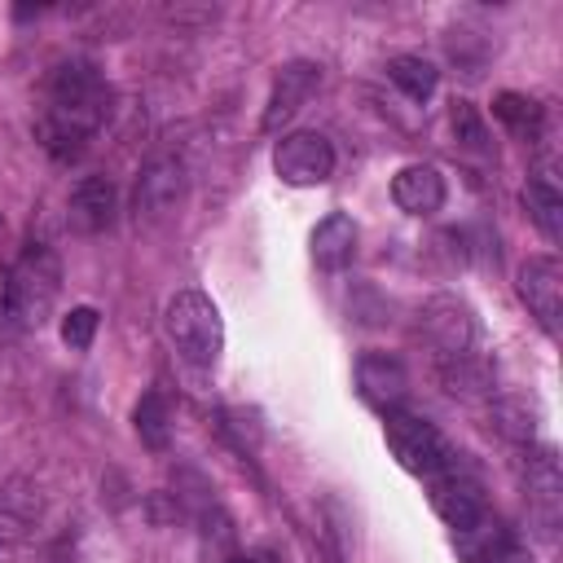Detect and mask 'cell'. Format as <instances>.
I'll return each mask as SVG.
<instances>
[{
    "label": "cell",
    "instance_id": "1",
    "mask_svg": "<svg viewBox=\"0 0 563 563\" xmlns=\"http://www.w3.org/2000/svg\"><path fill=\"white\" fill-rule=\"evenodd\" d=\"M110 101H114V92H110V84L101 79V70L92 62L70 57V62L53 66L48 101L35 119V141L62 163L79 158L84 145L92 141V132L106 123Z\"/></svg>",
    "mask_w": 563,
    "mask_h": 563
},
{
    "label": "cell",
    "instance_id": "2",
    "mask_svg": "<svg viewBox=\"0 0 563 563\" xmlns=\"http://www.w3.org/2000/svg\"><path fill=\"white\" fill-rule=\"evenodd\" d=\"M62 290V260L53 246L31 242L22 255L9 264L0 282V334H26L40 330L57 303Z\"/></svg>",
    "mask_w": 563,
    "mask_h": 563
},
{
    "label": "cell",
    "instance_id": "3",
    "mask_svg": "<svg viewBox=\"0 0 563 563\" xmlns=\"http://www.w3.org/2000/svg\"><path fill=\"white\" fill-rule=\"evenodd\" d=\"M163 325H167V339L176 343V352L198 365V369H211L220 361V347H224V325H220V308L202 295V290H176L167 299V312H163Z\"/></svg>",
    "mask_w": 563,
    "mask_h": 563
},
{
    "label": "cell",
    "instance_id": "4",
    "mask_svg": "<svg viewBox=\"0 0 563 563\" xmlns=\"http://www.w3.org/2000/svg\"><path fill=\"white\" fill-rule=\"evenodd\" d=\"M387 449L396 453V462L409 471V475H440L457 453L449 449V440L418 413H405V409H391L387 413Z\"/></svg>",
    "mask_w": 563,
    "mask_h": 563
},
{
    "label": "cell",
    "instance_id": "5",
    "mask_svg": "<svg viewBox=\"0 0 563 563\" xmlns=\"http://www.w3.org/2000/svg\"><path fill=\"white\" fill-rule=\"evenodd\" d=\"M185 185H189V172L176 154H154L145 158L141 176H136V189H132V211L141 224H158L167 220L180 198H185Z\"/></svg>",
    "mask_w": 563,
    "mask_h": 563
},
{
    "label": "cell",
    "instance_id": "6",
    "mask_svg": "<svg viewBox=\"0 0 563 563\" xmlns=\"http://www.w3.org/2000/svg\"><path fill=\"white\" fill-rule=\"evenodd\" d=\"M422 334L435 352V361H449V356H462V352H475L479 347V325H475V312L453 299V295H435L422 303Z\"/></svg>",
    "mask_w": 563,
    "mask_h": 563
},
{
    "label": "cell",
    "instance_id": "7",
    "mask_svg": "<svg viewBox=\"0 0 563 563\" xmlns=\"http://www.w3.org/2000/svg\"><path fill=\"white\" fill-rule=\"evenodd\" d=\"M427 484H431V506H435V515L453 528V537H457V532H466V528H475V523L488 515V506H484V493H479L475 475L462 466V453H457L440 475H431Z\"/></svg>",
    "mask_w": 563,
    "mask_h": 563
},
{
    "label": "cell",
    "instance_id": "8",
    "mask_svg": "<svg viewBox=\"0 0 563 563\" xmlns=\"http://www.w3.org/2000/svg\"><path fill=\"white\" fill-rule=\"evenodd\" d=\"M273 172L286 185H325L334 176V145L321 132H286L273 145Z\"/></svg>",
    "mask_w": 563,
    "mask_h": 563
},
{
    "label": "cell",
    "instance_id": "9",
    "mask_svg": "<svg viewBox=\"0 0 563 563\" xmlns=\"http://www.w3.org/2000/svg\"><path fill=\"white\" fill-rule=\"evenodd\" d=\"M321 88V66L317 62H286L277 75H273V88H268V101H264V114H260V132L273 136L282 132L303 106L308 97Z\"/></svg>",
    "mask_w": 563,
    "mask_h": 563
},
{
    "label": "cell",
    "instance_id": "10",
    "mask_svg": "<svg viewBox=\"0 0 563 563\" xmlns=\"http://www.w3.org/2000/svg\"><path fill=\"white\" fill-rule=\"evenodd\" d=\"M519 299L537 317V325L554 339L563 317V264L554 255H528L519 264Z\"/></svg>",
    "mask_w": 563,
    "mask_h": 563
},
{
    "label": "cell",
    "instance_id": "11",
    "mask_svg": "<svg viewBox=\"0 0 563 563\" xmlns=\"http://www.w3.org/2000/svg\"><path fill=\"white\" fill-rule=\"evenodd\" d=\"M523 493H528V515L537 519V528H541L545 537H554V528H559V519H563V471H559L554 449L528 453Z\"/></svg>",
    "mask_w": 563,
    "mask_h": 563
},
{
    "label": "cell",
    "instance_id": "12",
    "mask_svg": "<svg viewBox=\"0 0 563 563\" xmlns=\"http://www.w3.org/2000/svg\"><path fill=\"white\" fill-rule=\"evenodd\" d=\"M356 387H361V396H365L374 409L391 413V409H400L405 396H409V374H405V365H400L396 356H387V352H365V356L356 361Z\"/></svg>",
    "mask_w": 563,
    "mask_h": 563
},
{
    "label": "cell",
    "instance_id": "13",
    "mask_svg": "<svg viewBox=\"0 0 563 563\" xmlns=\"http://www.w3.org/2000/svg\"><path fill=\"white\" fill-rule=\"evenodd\" d=\"M114 211H119V189L110 176H84L75 189H70V229L75 233H101L114 224Z\"/></svg>",
    "mask_w": 563,
    "mask_h": 563
},
{
    "label": "cell",
    "instance_id": "14",
    "mask_svg": "<svg viewBox=\"0 0 563 563\" xmlns=\"http://www.w3.org/2000/svg\"><path fill=\"white\" fill-rule=\"evenodd\" d=\"M449 189H444V176L431 167V163H409L391 176V202L405 211V216H435L444 207Z\"/></svg>",
    "mask_w": 563,
    "mask_h": 563
},
{
    "label": "cell",
    "instance_id": "15",
    "mask_svg": "<svg viewBox=\"0 0 563 563\" xmlns=\"http://www.w3.org/2000/svg\"><path fill=\"white\" fill-rule=\"evenodd\" d=\"M356 220L347 211H330L317 229H312V264L325 268V273H339L352 264L356 255Z\"/></svg>",
    "mask_w": 563,
    "mask_h": 563
},
{
    "label": "cell",
    "instance_id": "16",
    "mask_svg": "<svg viewBox=\"0 0 563 563\" xmlns=\"http://www.w3.org/2000/svg\"><path fill=\"white\" fill-rule=\"evenodd\" d=\"M435 374L444 383L449 396L457 400H484L493 396V361L475 347V352H462V356H449V361H435Z\"/></svg>",
    "mask_w": 563,
    "mask_h": 563
},
{
    "label": "cell",
    "instance_id": "17",
    "mask_svg": "<svg viewBox=\"0 0 563 563\" xmlns=\"http://www.w3.org/2000/svg\"><path fill=\"white\" fill-rule=\"evenodd\" d=\"M523 207H528V216H532V224L550 238V242H559L563 238V194H559V180H554V172H532L528 176V185H523Z\"/></svg>",
    "mask_w": 563,
    "mask_h": 563
},
{
    "label": "cell",
    "instance_id": "18",
    "mask_svg": "<svg viewBox=\"0 0 563 563\" xmlns=\"http://www.w3.org/2000/svg\"><path fill=\"white\" fill-rule=\"evenodd\" d=\"M493 119L523 145L541 141V128H545V106L532 101L528 92H497L493 97Z\"/></svg>",
    "mask_w": 563,
    "mask_h": 563
},
{
    "label": "cell",
    "instance_id": "19",
    "mask_svg": "<svg viewBox=\"0 0 563 563\" xmlns=\"http://www.w3.org/2000/svg\"><path fill=\"white\" fill-rule=\"evenodd\" d=\"M387 79H391L409 101H427V97L435 92V84H440V70H435L422 53H396V57L387 62Z\"/></svg>",
    "mask_w": 563,
    "mask_h": 563
},
{
    "label": "cell",
    "instance_id": "20",
    "mask_svg": "<svg viewBox=\"0 0 563 563\" xmlns=\"http://www.w3.org/2000/svg\"><path fill=\"white\" fill-rule=\"evenodd\" d=\"M132 427H136V435H141L145 449L163 453L167 440H172V409H167V396H163V391H145V396L136 400V409H132Z\"/></svg>",
    "mask_w": 563,
    "mask_h": 563
},
{
    "label": "cell",
    "instance_id": "21",
    "mask_svg": "<svg viewBox=\"0 0 563 563\" xmlns=\"http://www.w3.org/2000/svg\"><path fill=\"white\" fill-rule=\"evenodd\" d=\"M198 523H202V554H207V563H233V559H238L233 519L211 501V506L198 510Z\"/></svg>",
    "mask_w": 563,
    "mask_h": 563
},
{
    "label": "cell",
    "instance_id": "22",
    "mask_svg": "<svg viewBox=\"0 0 563 563\" xmlns=\"http://www.w3.org/2000/svg\"><path fill=\"white\" fill-rule=\"evenodd\" d=\"M449 128H453V136H457V145H466V150H484L488 145V128H484V114L466 101V97H457L453 106H449Z\"/></svg>",
    "mask_w": 563,
    "mask_h": 563
},
{
    "label": "cell",
    "instance_id": "23",
    "mask_svg": "<svg viewBox=\"0 0 563 563\" xmlns=\"http://www.w3.org/2000/svg\"><path fill=\"white\" fill-rule=\"evenodd\" d=\"M97 325H101L97 308L79 303V308H70V312L62 317V343H66V347H75V352H88V347H92V339H97Z\"/></svg>",
    "mask_w": 563,
    "mask_h": 563
},
{
    "label": "cell",
    "instance_id": "24",
    "mask_svg": "<svg viewBox=\"0 0 563 563\" xmlns=\"http://www.w3.org/2000/svg\"><path fill=\"white\" fill-rule=\"evenodd\" d=\"M493 418H497V431H501L506 440H515V444H528V440H532V413H528L519 400L493 405Z\"/></svg>",
    "mask_w": 563,
    "mask_h": 563
}]
</instances>
